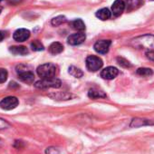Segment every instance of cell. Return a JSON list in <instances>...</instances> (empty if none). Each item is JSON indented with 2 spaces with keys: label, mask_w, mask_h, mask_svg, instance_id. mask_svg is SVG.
Returning a JSON list of instances; mask_svg holds the SVG:
<instances>
[{
  "label": "cell",
  "mask_w": 154,
  "mask_h": 154,
  "mask_svg": "<svg viewBox=\"0 0 154 154\" xmlns=\"http://www.w3.org/2000/svg\"><path fill=\"white\" fill-rule=\"evenodd\" d=\"M71 26L73 29L79 31V32H83L84 30H85V25L82 19H75V20L72 21Z\"/></svg>",
  "instance_id": "cell-19"
},
{
  "label": "cell",
  "mask_w": 154,
  "mask_h": 154,
  "mask_svg": "<svg viewBox=\"0 0 154 154\" xmlns=\"http://www.w3.org/2000/svg\"><path fill=\"white\" fill-rule=\"evenodd\" d=\"M131 45L135 48L154 51V35L148 34L137 36L131 40Z\"/></svg>",
  "instance_id": "cell-1"
},
{
  "label": "cell",
  "mask_w": 154,
  "mask_h": 154,
  "mask_svg": "<svg viewBox=\"0 0 154 154\" xmlns=\"http://www.w3.org/2000/svg\"><path fill=\"white\" fill-rule=\"evenodd\" d=\"M36 72L38 76L41 77V79L53 78L56 73V66L52 63H46L39 65L36 69Z\"/></svg>",
  "instance_id": "cell-2"
},
{
  "label": "cell",
  "mask_w": 154,
  "mask_h": 154,
  "mask_svg": "<svg viewBox=\"0 0 154 154\" xmlns=\"http://www.w3.org/2000/svg\"><path fill=\"white\" fill-rule=\"evenodd\" d=\"M19 104V101L15 96H8L0 101V108L5 111H10L17 108Z\"/></svg>",
  "instance_id": "cell-6"
},
{
  "label": "cell",
  "mask_w": 154,
  "mask_h": 154,
  "mask_svg": "<svg viewBox=\"0 0 154 154\" xmlns=\"http://www.w3.org/2000/svg\"><path fill=\"white\" fill-rule=\"evenodd\" d=\"M45 154H60V149L56 147L51 146V147L46 148Z\"/></svg>",
  "instance_id": "cell-26"
},
{
  "label": "cell",
  "mask_w": 154,
  "mask_h": 154,
  "mask_svg": "<svg viewBox=\"0 0 154 154\" xmlns=\"http://www.w3.org/2000/svg\"><path fill=\"white\" fill-rule=\"evenodd\" d=\"M65 21H66L65 17H63V16H58V17H54V18L52 19L51 24L54 26H58L62 25L63 23H64Z\"/></svg>",
  "instance_id": "cell-22"
},
{
  "label": "cell",
  "mask_w": 154,
  "mask_h": 154,
  "mask_svg": "<svg viewBox=\"0 0 154 154\" xmlns=\"http://www.w3.org/2000/svg\"><path fill=\"white\" fill-rule=\"evenodd\" d=\"M10 53L16 55H25L28 54V50L26 46L20 45V46H10L9 47Z\"/></svg>",
  "instance_id": "cell-16"
},
{
  "label": "cell",
  "mask_w": 154,
  "mask_h": 154,
  "mask_svg": "<svg viewBox=\"0 0 154 154\" xmlns=\"http://www.w3.org/2000/svg\"><path fill=\"white\" fill-rule=\"evenodd\" d=\"M96 17L99 19L105 21V20H108L112 17V12L108 8H102L96 12Z\"/></svg>",
  "instance_id": "cell-18"
},
{
  "label": "cell",
  "mask_w": 154,
  "mask_h": 154,
  "mask_svg": "<svg viewBox=\"0 0 154 154\" xmlns=\"http://www.w3.org/2000/svg\"><path fill=\"white\" fill-rule=\"evenodd\" d=\"M62 85L61 80L55 77L47 79H41L35 84V86L39 89H47V88H60Z\"/></svg>",
  "instance_id": "cell-4"
},
{
  "label": "cell",
  "mask_w": 154,
  "mask_h": 154,
  "mask_svg": "<svg viewBox=\"0 0 154 154\" xmlns=\"http://www.w3.org/2000/svg\"><path fill=\"white\" fill-rule=\"evenodd\" d=\"M29 37H30V31L26 28H19L17 31H15L13 35V38L17 42H25Z\"/></svg>",
  "instance_id": "cell-10"
},
{
  "label": "cell",
  "mask_w": 154,
  "mask_h": 154,
  "mask_svg": "<svg viewBox=\"0 0 154 154\" xmlns=\"http://www.w3.org/2000/svg\"><path fill=\"white\" fill-rule=\"evenodd\" d=\"M117 62H118V63H119L121 66L125 67V68H128V67H131V63H130L129 61H127L126 59L122 58V57H118V58H117Z\"/></svg>",
  "instance_id": "cell-25"
},
{
  "label": "cell",
  "mask_w": 154,
  "mask_h": 154,
  "mask_svg": "<svg viewBox=\"0 0 154 154\" xmlns=\"http://www.w3.org/2000/svg\"><path fill=\"white\" fill-rule=\"evenodd\" d=\"M86 67L91 72H96L103 67V60L96 55H90L86 58Z\"/></svg>",
  "instance_id": "cell-5"
},
{
  "label": "cell",
  "mask_w": 154,
  "mask_h": 154,
  "mask_svg": "<svg viewBox=\"0 0 154 154\" xmlns=\"http://www.w3.org/2000/svg\"><path fill=\"white\" fill-rule=\"evenodd\" d=\"M148 125H154V122L147 119H141V118H134L131 120V122L130 124V127L131 128H139L142 126H148Z\"/></svg>",
  "instance_id": "cell-13"
},
{
  "label": "cell",
  "mask_w": 154,
  "mask_h": 154,
  "mask_svg": "<svg viewBox=\"0 0 154 154\" xmlns=\"http://www.w3.org/2000/svg\"><path fill=\"white\" fill-rule=\"evenodd\" d=\"M8 71L4 68H0V84H4L8 79Z\"/></svg>",
  "instance_id": "cell-24"
},
{
  "label": "cell",
  "mask_w": 154,
  "mask_h": 154,
  "mask_svg": "<svg viewBox=\"0 0 154 154\" xmlns=\"http://www.w3.org/2000/svg\"><path fill=\"white\" fill-rule=\"evenodd\" d=\"M146 55H147V57L149 60L154 61V51H148V52H146Z\"/></svg>",
  "instance_id": "cell-29"
},
{
  "label": "cell",
  "mask_w": 154,
  "mask_h": 154,
  "mask_svg": "<svg viewBox=\"0 0 154 154\" xmlns=\"http://www.w3.org/2000/svg\"><path fill=\"white\" fill-rule=\"evenodd\" d=\"M1 1H3V0H0V2H1Z\"/></svg>",
  "instance_id": "cell-33"
},
{
  "label": "cell",
  "mask_w": 154,
  "mask_h": 154,
  "mask_svg": "<svg viewBox=\"0 0 154 154\" xmlns=\"http://www.w3.org/2000/svg\"><path fill=\"white\" fill-rule=\"evenodd\" d=\"M144 0H126L125 1V9L128 12L134 11L140 8L143 5Z\"/></svg>",
  "instance_id": "cell-12"
},
{
  "label": "cell",
  "mask_w": 154,
  "mask_h": 154,
  "mask_svg": "<svg viewBox=\"0 0 154 154\" xmlns=\"http://www.w3.org/2000/svg\"><path fill=\"white\" fill-rule=\"evenodd\" d=\"M85 38H86V35L84 32H78V33L71 35L68 37L67 41H68V44L71 45H79L85 41Z\"/></svg>",
  "instance_id": "cell-8"
},
{
  "label": "cell",
  "mask_w": 154,
  "mask_h": 154,
  "mask_svg": "<svg viewBox=\"0 0 154 154\" xmlns=\"http://www.w3.org/2000/svg\"><path fill=\"white\" fill-rule=\"evenodd\" d=\"M49 53L53 55H56V54H61L63 51V46L61 43L59 42H54L50 45L49 48Z\"/></svg>",
  "instance_id": "cell-14"
},
{
  "label": "cell",
  "mask_w": 154,
  "mask_h": 154,
  "mask_svg": "<svg viewBox=\"0 0 154 154\" xmlns=\"http://www.w3.org/2000/svg\"><path fill=\"white\" fill-rule=\"evenodd\" d=\"M136 73L140 76H142V77H147V76H150L153 74V71L150 69V68H139L137 71H136Z\"/></svg>",
  "instance_id": "cell-21"
},
{
  "label": "cell",
  "mask_w": 154,
  "mask_h": 154,
  "mask_svg": "<svg viewBox=\"0 0 154 154\" xmlns=\"http://www.w3.org/2000/svg\"><path fill=\"white\" fill-rule=\"evenodd\" d=\"M111 45H112L111 40H99L94 44V48L95 52H97L98 54H105L108 53Z\"/></svg>",
  "instance_id": "cell-7"
},
{
  "label": "cell",
  "mask_w": 154,
  "mask_h": 154,
  "mask_svg": "<svg viewBox=\"0 0 154 154\" xmlns=\"http://www.w3.org/2000/svg\"><path fill=\"white\" fill-rule=\"evenodd\" d=\"M14 147H16L17 149H21L22 147H24V142L22 140H16L14 143Z\"/></svg>",
  "instance_id": "cell-28"
},
{
  "label": "cell",
  "mask_w": 154,
  "mask_h": 154,
  "mask_svg": "<svg viewBox=\"0 0 154 154\" xmlns=\"http://www.w3.org/2000/svg\"><path fill=\"white\" fill-rule=\"evenodd\" d=\"M49 96L54 100H63V101H66V100H71L73 95L71 94H68V93H63V92H58V93H54V94H49Z\"/></svg>",
  "instance_id": "cell-15"
},
{
  "label": "cell",
  "mask_w": 154,
  "mask_h": 154,
  "mask_svg": "<svg viewBox=\"0 0 154 154\" xmlns=\"http://www.w3.org/2000/svg\"><path fill=\"white\" fill-rule=\"evenodd\" d=\"M9 127H10V123L8 121L0 118V130H5V129H8Z\"/></svg>",
  "instance_id": "cell-27"
},
{
  "label": "cell",
  "mask_w": 154,
  "mask_h": 154,
  "mask_svg": "<svg viewBox=\"0 0 154 154\" xmlns=\"http://www.w3.org/2000/svg\"><path fill=\"white\" fill-rule=\"evenodd\" d=\"M3 38H4V35H3L2 32H1V31H0V42H1V41L3 40Z\"/></svg>",
  "instance_id": "cell-30"
},
{
  "label": "cell",
  "mask_w": 154,
  "mask_h": 154,
  "mask_svg": "<svg viewBox=\"0 0 154 154\" xmlns=\"http://www.w3.org/2000/svg\"><path fill=\"white\" fill-rule=\"evenodd\" d=\"M88 97L91 99H99V98H106V94L104 92L98 89H90L88 92Z\"/></svg>",
  "instance_id": "cell-17"
},
{
  "label": "cell",
  "mask_w": 154,
  "mask_h": 154,
  "mask_svg": "<svg viewBox=\"0 0 154 154\" xmlns=\"http://www.w3.org/2000/svg\"><path fill=\"white\" fill-rule=\"evenodd\" d=\"M69 73L72 76L75 77V78H81V77L84 75V72L81 69L77 68L75 66H72V65L69 67Z\"/></svg>",
  "instance_id": "cell-20"
},
{
  "label": "cell",
  "mask_w": 154,
  "mask_h": 154,
  "mask_svg": "<svg viewBox=\"0 0 154 154\" xmlns=\"http://www.w3.org/2000/svg\"><path fill=\"white\" fill-rule=\"evenodd\" d=\"M31 48H32V50L36 51V52H38V51H43V50L45 49L43 44H42L39 40H35V41H33V42L31 43Z\"/></svg>",
  "instance_id": "cell-23"
},
{
  "label": "cell",
  "mask_w": 154,
  "mask_h": 154,
  "mask_svg": "<svg viewBox=\"0 0 154 154\" xmlns=\"http://www.w3.org/2000/svg\"><path fill=\"white\" fill-rule=\"evenodd\" d=\"M27 65L20 64L17 67V71L18 72V78L26 84H32L35 80V74L31 71V69H27Z\"/></svg>",
  "instance_id": "cell-3"
},
{
  "label": "cell",
  "mask_w": 154,
  "mask_h": 154,
  "mask_svg": "<svg viewBox=\"0 0 154 154\" xmlns=\"http://www.w3.org/2000/svg\"><path fill=\"white\" fill-rule=\"evenodd\" d=\"M1 143H2V140H1V139H0V145H1Z\"/></svg>",
  "instance_id": "cell-32"
},
{
  "label": "cell",
  "mask_w": 154,
  "mask_h": 154,
  "mask_svg": "<svg viewBox=\"0 0 154 154\" xmlns=\"http://www.w3.org/2000/svg\"><path fill=\"white\" fill-rule=\"evenodd\" d=\"M125 10V2L123 0H115L112 6V13L114 17L121 16Z\"/></svg>",
  "instance_id": "cell-11"
},
{
  "label": "cell",
  "mask_w": 154,
  "mask_h": 154,
  "mask_svg": "<svg viewBox=\"0 0 154 154\" xmlns=\"http://www.w3.org/2000/svg\"><path fill=\"white\" fill-rule=\"evenodd\" d=\"M1 12H2V8L0 7V14H1Z\"/></svg>",
  "instance_id": "cell-31"
},
{
  "label": "cell",
  "mask_w": 154,
  "mask_h": 154,
  "mask_svg": "<svg viewBox=\"0 0 154 154\" xmlns=\"http://www.w3.org/2000/svg\"><path fill=\"white\" fill-rule=\"evenodd\" d=\"M119 74V70L116 67L113 66H109L104 68L101 72V77L106 80H112Z\"/></svg>",
  "instance_id": "cell-9"
}]
</instances>
